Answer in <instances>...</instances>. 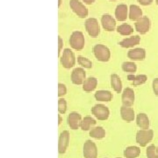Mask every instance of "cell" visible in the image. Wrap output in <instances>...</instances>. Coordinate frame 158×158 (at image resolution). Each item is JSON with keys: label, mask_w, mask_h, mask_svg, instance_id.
Instances as JSON below:
<instances>
[{"label": "cell", "mask_w": 158, "mask_h": 158, "mask_svg": "<svg viewBox=\"0 0 158 158\" xmlns=\"http://www.w3.org/2000/svg\"><path fill=\"white\" fill-rule=\"evenodd\" d=\"M139 4H141V6H147L151 5L153 3V0H137Z\"/></svg>", "instance_id": "e575fe53"}, {"label": "cell", "mask_w": 158, "mask_h": 158, "mask_svg": "<svg viewBox=\"0 0 158 158\" xmlns=\"http://www.w3.org/2000/svg\"><path fill=\"white\" fill-rule=\"evenodd\" d=\"M69 133L67 130H64V131H62L59 136V142H58L59 154L63 155L66 152L67 148L69 146Z\"/></svg>", "instance_id": "8fae6325"}, {"label": "cell", "mask_w": 158, "mask_h": 158, "mask_svg": "<svg viewBox=\"0 0 158 158\" xmlns=\"http://www.w3.org/2000/svg\"><path fill=\"white\" fill-rule=\"evenodd\" d=\"M94 97H95L96 100H98V101L110 102L112 100V98H113V94L109 90H100L97 91Z\"/></svg>", "instance_id": "ffe728a7"}, {"label": "cell", "mask_w": 158, "mask_h": 158, "mask_svg": "<svg viewBox=\"0 0 158 158\" xmlns=\"http://www.w3.org/2000/svg\"><path fill=\"white\" fill-rule=\"evenodd\" d=\"M141 153L140 148L135 146L127 147L124 150V156L126 158H137Z\"/></svg>", "instance_id": "cb8c5ba5"}, {"label": "cell", "mask_w": 158, "mask_h": 158, "mask_svg": "<svg viewBox=\"0 0 158 158\" xmlns=\"http://www.w3.org/2000/svg\"><path fill=\"white\" fill-rule=\"evenodd\" d=\"M148 77L146 75H138L135 76V78L133 81V85L134 86H139V85H143L147 82Z\"/></svg>", "instance_id": "4dcf8cb0"}, {"label": "cell", "mask_w": 158, "mask_h": 158, "mask_svg": "<svg viewBox=\"0 0 158 158\" xmlns=\"http://www.w3.org/2000/svg\"><path fill=\"white\" fill-rule=\"evenodd\" d=\"M122 69L125 72L134 74L137 70V66L134 62H125L122 63Z\"/></svg>", "instance_id": "83f0119b"}, {"label": "cell", "mask_w": 158, "mask_h": 158, "mask_svg": "<svg viewBox=\"0 0 158 158\" xmlns=\"http://www.w3.org/2000/svg\"><path fill=\"white\" fill-rule=\"evenodd\" d=\"M58 111L59 113H65L67 111V102L64 98H59L58 100Z\"/></svg>", "instance_id": "1f68e13d"}, {"label": "cell", "mask_w": 158, "mask_h": 158, "mask_svg": "<svg viewBox=\"0 0 158 158\" xmlns=\"http://www.w3.org/2000/svg\"><path fill=\"white\" fill-rule=\"evenodd\" d=\"M146 154H147L148 158H158V150L155 145L148 146Z\"/></svg>", "instance_id": "f546056e"}, {"label": "cell", "mask_w": 158, "mask_h": 158, "mask_svg": "<svg viewBox=\"0 0 158 158\" xmlns=\"http://www.w3.org/2000/svg\"><path fill=\"white\" fill-rule=\"evenodd\" d=\"M59 2H58V6L60 7L61 6V5H62V0H58Z\"/></svg>", "instance_id": "ab89813d"}, {"label": "cell", "mask_w": 158, "mask_h": 158, "mask_svg": "<svg viewBox=\"0 0 158 158\" xmlns=\"http://www.w3.org/2000/svg\"><path fill=\"white\" fill-rule=\"evenodd\" d=\"M61 63L64 69H70L76 64V57L72 51L69 48H65L63 50L61 57Z\"/></svg>", "instance_id": "277c9868"}, {"label": "cell", "mask_w": 158, "mask_h": 158, "mask_svg": "<svg viewBox=\"0 0 158 158\" xmlns=\"http://www.w3.org/2000/svg\"><path fill=\"white\" fill-rule=\"evenodd\" d=\"M91 113L98 120H106L109 118L110 111L106 106L98 104L91 108Z\"/></svg>", "instance_id": "8992f818"}, {"label": "cell", "mask_w": 158, "mask_h": 158, "mask_svg": "<svg viewBox=\"0 0 158 158\" xmlns=\"http://www.w3.org/2000/svg\"><path fill=\"white\" fill-rule=\"evenodd\" d=\"M101 24L103 28L108 32H112L115 29L116 21L110 14H104L101 17Z\"/></svg>", "instance_id": "4fadbf2b"}, {"label": "cell", "mask_w": 158, "mask_h": 158, "mask_svg": "<svg viewBox=\"0 0 158 158\" xmlns=\"http://www.w3.org/2000/svg\"><path fill=\"white\" fill-rule=\"evenodd\" d=\"M135 78V76L134 74H130V75H127V79L129 81H134V79Z\"/></svg>", "instance_id": "8d00e7d4"}, {"label": "cell", "mask_w": 158, "mask_h": 158, "mask_svg": "<svg viewBox=\"0 0 158 158\" xmlns=\"http://www.w3.org/2000/svg\"><path fill=\"white\" fill-rule=\"evenodd\" d=\"M84 156L85 158H98V148L96 144L88 140L84 144Z\"/></svg>", "instance_id": "9c48e42d"}, {"label": "cell", "mask_w": 158, "mask_h": 158, "mask_svg": "<svg viewBox=\"0 0 158 158\" xmlns=\"http://www.w3.org/2000/svg\"><path fill=\"white\" fill-rule=\"evenodd\" d=\"M111 86L113 90L117 93H120L122 90V82L117 74L111 75Z\"/></svg>", "instance_id": "7402d4cb"}, {"label": "cell", "mask_w": 158, "mask_h": 158, "mask_svg": "<svg viewBox=\"0 0 158 158\" xmlns=\"http://www.w3.org/2000/svg\"><path fill=\"white\" fill-rule=\"evenodd\" d=\"M82 1L85 2V4H87V5H91V4H93L95 2V0H82Z\"/></svg>", "instance_id": "74e56055"}, {"label": "cell", "mask_w": 158, "mask_h": 158, "mask_svg": "<svg viewBox=\"0 0 158 158\" xmlns=\"http://www.w3.org/2000/svg\"><path fill=\"white\" fill-rule=\"evenodd\" d=\"M69 6L79 18L85 19L88 16V9L78 0H70Z\"/></svg>", "instance_id": "52a82bcc"}, {"label": "cell", "mask_w": 158, "mask_h": 158, "mask_svg": "<svg viewBox=\"0 0 158 158\" xmlns=\"http://www.w3.org/2000/svg\"><path fill=\"white\" fill-rule=\"evenodd\" d=\"M77 62L79 65H81L83 68L91 69L92 68V62H90L88 58H85L84 56L77 57Z\"/></svg>", "instance_id": "f1b7e54d"}, {"label": "cell", "mask_w": 158, "mask_h": 158, "mask_svg": "<svg viewBox=\"0 0 158 158\" xmlns=\"http://www.w3.org/2000/svg\"><path fill=\"white\" fill-rule=\"evenodd\" d=\"M113 1H115V0H113Z\"/></svg>", "instance_id": "b9f144b4"}, {"label": "cell", "mask_w": 158, "mask_h": 158, "mask_svg": "<svg viewBox=\"0 0 158 158\" xmlns=\"http://www.w3.org/2000/svg\"><path fill=\"white\" fill-rule=\"evenodd\" d=\"M137 126L141 129H148L149 128V118L146 113H139L136 117Z\"/></svg>", "instance_id": "ac0fdd59"}, {"label": "cell", "mask_w": 158, "mask_h": 158, "mask_svg": "<svg viewBox=\"0 0 158 158\" xmlns=\"http://www.w3.org/2000/svg\"><path fill=\"white\" fill-rule=\"evenodd\" d=\"M58 119H59V121H58V125H61V123H62V117H61V115H58Z\"/></svg>", "instance_id": "f35d334b"}, {"label": "cell", "mask_w": 158, "mask_h": 158, "mask_svg": "<svg viewBox=\"0 0 158 158\" xmlns=\"http://www.w3.org/2000/svg\"><path fill=\"white\" fill-rule=\"evenodd\" d=\"M69 44L75 50H82L85 44V36L83 33L80 31L73 32L69 38Z\"/></svg>", "instance_id": "7a4b0ae2"}, {"label": "cell", "mask_w": 158, "mask_h": 158, "mask_svg": "<svg viewBox=\"0 0 158 158\" xmlns=\"http://www.w3.org/2000/svg\"><path fill=\"white\" fill-rule=\"evenodd\" d=\"M128 16V7L125 4H119L115 9V17L118 21H125Z\"/></svg>", "instance_id": "2e32d148"}, {"label": "cell", "mask_w": 158, "mask_h": 158, "mask_svg": "<svg viewBox=\"0 0 158 158\" xmlns=\"http://www.w3.org/2000/svg\"><path fill=\"white\" fill-rule=\"evenodd\" d=\"M90 136L94 138V139H98V140H100L105 138L106 136V131L105 129L101 127H94L90 131Z\"/></svg>", "instance_id": "d4e9b609"}, {"label": "cell", "mask_w": 158, "mask_h": 158, "mask_svg": "<svg viewBox=\"0 0 158 158\" xmlns=\"http://www.w3.org/2000/svg\"><path fill=\"white\" fill-rule=\"evenodd\" d=\"M97 85H98V80L96 77H90L89 78H87L85 81V83L83 84V90L86 92H90L96 89Z\"/></svg>", "instance_id": "603a6c76"}, {"label": "cell", "mask_w": 158, "mask_h": 158, "mask_svg": "<svg viewBox=\"0 0 158 158\" xmlns=\"http://www.w3.org/2000/svg\"><path fill=\"white\" fill-rule=\"evenodd\" d=\"M154 137V131L152 129L139 130L136 134V142L141 147H146L148 143L152 141Z\"/></svg>", "instance_id": "3957f363"}, {"label": "cell", "mask_w": 158, "mask_h": 158, "mask_svg": "<svg viewBox=\"0 0 158 158\" xmlns=\"http://www.w3.org/2000/svg\"><path fill=\"white\" fill-rule=\"evenodd\" d=\"M117 32L121 35L128 36L134 33V28L130 26L129 24H122V25H119L117 27Z\"/></svg>", "instance_id": "484cf974"}, {"label": "cell", "mask_w": 158, "mask_h": 158, "mask_svg": "<svg viewBox=\"0 0 158 158\" xmlns=\"http://www.w3.org/2000/svg\"><path fill=\"white\" fill-rule=\"evenodd\" d=\"M127 57L133 61H143L146 57V50L141 48L131 49L127 52Z\"/></svg>", "instance_id": "5bb4252c"}, {"label": "cell", "mask_w": 158, "mask_h": 158, "mask_svg": "<svg viewBox=\"0 0 158 158\" xmlns=\"http://www.w3.org/2000/svg\"><path fill=\"white\" fill-rule=\"evenodd\" d=\"M93 53L98 61L106 62L111 58V52L106 46L102 44H97L93 47Z\"/></svg>", "instance_id": "6da1fadb"}, {"label": "cell", "mask_w": 158, "mask_h": 158, "mask_svg": "<svg viewBox=\"0 0 158 158\" xmlns=\"http://www.w3.org/2000/svg\"><path fill=\"white\" fill-rule=\"evenodd\" d=\"M152 88L155 95L156 97H158V78H155L153 80Z\"/></svg>", "instance_id": "836d02e7"}, {"label": "cell", "mask_w": 158, "mask_h": 158, "mask_svg": "<svg viewBox=\"0 0 158 158\" xmlns=\"http://www.w3.org/2000/svg\"><path fill=\"white\" fill-rule=\"evenodd\" d=\"M85 77H86V74L83 68H76L71 73V81L74 85H83L86 80Z\"/></svg>", "instance_id": "7c38bea8"}, {"label": "cell", "mask_w": 158, "mask_h": 158, "mask_svg": "<svg viewBox=\"0 0 158 158\" xmlns=\"http://www.w3.org/2000/svg\"><path fill=\"white\" fill-rule=\"evenodd\" d=\"M128 16L131 20L137 21L138 19H140L141 17H143L141 7H139L136 5H131L129 7V15Z\"/></svg>", "instance_id": "44dd1931"}, {"label": "cell", "mask_w": 158, "mask_h": 158, "mask_svg": "<svg viewBox=\"0 0 158 158\" xmlns=\"http://www.w3.org/2000/svg\"><path fill=\"white\" fill-rule=\"evenodd\" d=\"M95 124H96V120L94 118H92L90 116H86L82 120L81 125H80V127H81V129L83 130V131H88V130H90L91 126H93V125Z\"/></svg>", "instance_id": "4316f807"}, {"label": "cell", "mask_w": 158, "mask_h": 158, "mask_svg": "<svg viewBox=\"0 0 158 158\" xmlns=\"http://www.w3.org/2000/svg\"><path fill=\"white\" fill-rule=\"evenodd\" d=\"M58 42H59V48H58V54L60 55V54H61V51H62V46H63V40H62V37H60V36H59V38H58Z\"/></svg>", "instance_id": "d590c367"}, {"label": "cell", "mask_w": 158, "mask_h": 158, "mask_svg": "<svg viewBox=\"0 0 158 158\" xmlns=\"http://www.w3.org/2000/svg\"><path fill=\"white\" fill-rule=\"evenodd\" d=\"M67 120H68V125L69 126V127L73 130H77V128H79L81 122H82L81 115L78 113H76V112L69 113Z\"/></svg>", "instance_id": "9a60e30c"}, {"label": "cell", "mask_w": 158, "mask_h": 158, "mask_svg": "<svg viewBox=\"0 0 158 158\" xmlns=\"http://www.w3.org/2000/svg\"><path fill=\"white\" fill-rule=\"evenodd\" d=\"M157 150H158V148H157Z\"/></svg>", "instance_id": "7bdbcfd3"}, {"label": "cell", "mask_w": 158, "mask_h": 158, "mask_svg": "<svg viewBox=\"0 0 158 158\" xmlns=\"http://www.w3.org/2000/svg\"><path fill=\"white\" fill-rule=\"evenodd\" d=\"M151 27V21L148 17H141L135 23V30L141 34H147Z\"/></svg>", "instance_id": "ba28073f"}, {"label": "cell", "mask_w": 158, "mask_h": 158, "mask_svg": "<svg viewBox=\"0 0 158 158\" xmlns=\"http://www.w3.org/2000/svg\"><path fill=\"white\" fill-rule=\"evenodd\" d=\"M135 91L133 89L127 87L123 90L121 99H122V104L124 106L131 107L135 103Z\"/></svg>", "instance_id": "30bf717a"}, {"label": "cell", "mask_w": 158, "mask_h": 158, "mask_svg": "<svg viewBox=\"0 0 158 158\" xmlns=\"http://www.w3.org/2000/svg\"><path fill=\"white\" fill-rule=\"evenodd\" d=\"M141 41V37L139 35H135V36H132L129 38H125L121 41L118 42V45L122 48H133L135 46L138 45Z\"/></svg>", "instance_id": "e0dca14e"}, {"label": "cell", "mask_w": 158, "mask_h": 158, "mask_svg": "<svg viewBox=\"0 0 158 158\" xmlns=\"http://www.w3.org/2000/svg\"><path fill=\"white\" fill-rule=\"evenodd\" d=\"M66 93H67V88H66L65 85H63V84H59V85H58V96H64V95H66Z\"/></svg>", "instance_id": "d6a6232c"}, {"label": "cell", "mask_w": 158, "mask_h": 158, "mask_svg": "<svg viewBox=\"0 0 158 158\" xmlns=\"http://www.w3.org/2000/svg\"><path fill=\"white\" fill-rule=\"evenodd\" d=\"M156 3L157 4V6H158V0H156Z\"/></svg>", "instance_id": "60d3db41"}, {"label": "cell", "mask_w": 158, "mask_h": 158, "mask_svg": "<svg viewBox=\"0 0 158 158\" xmlns=\"http://www.w3.org/2000/svg\"><path fill=\"white\" fill-rule=\"evenodd\" d=\"M120 115L121 118L127 122H131L135 119V111L131 107L122 106L120 107Z\"/></svg>", "instance_id": "d6986e66"}, {"label": "cell", "mask_w": 158, "mask_h": 158, "mask_svg": "<svg viewBox=\"0 0 158 158\" xmlns=\"http://www.w3.org/2000/svg\"><path fill=\"white\" fill-rule=\"evenodd\" d=\"M85 29L90 36L93 37V38L98 36V34L100 33V27H99V24L96 19H94V18L88 19L85 21Z\"/></svg>", "instance_id": "5b68a950"}]
</instances>
